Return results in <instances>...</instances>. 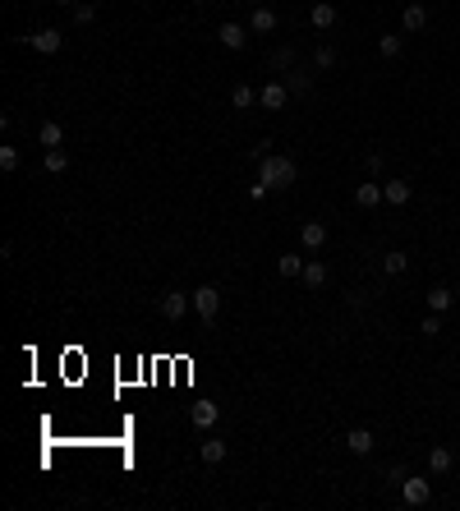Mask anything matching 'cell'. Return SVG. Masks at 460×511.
<instances>
[{
    "mask_svg": "<svg viewBox=\"0 0 460 511\" xmlns=\"http://www.w3.org/2000/svg\"><path fill=\"white\" fill-rule=\"evenodd\" d=\"M295 162H290V157H281V152H267L258 162V180L267 184V189H286V184H295Z\"/></svg>",
    "mask_w": 460,
    "mask_h": 511,
    "instance_id": "6da1fadb",
    "label": "cell"
},
{
    "mask_svg": "<svg viewBox=\"0 0 460 511\" xmlns=\"http://www.w3.org/2000/svg\"><path fill=\"white\" fill-rule=\"evenodd\" d=\"M193 313H198L203 322H212L221 313V290L217 286H198V290H193Z\"/></svg>",
    "mask_w": 460,
    "mask_h": 511,
    "instance_id": "7a4b0ae2",
    "label": "cell"
},
{
    "mask_svg": "<svg viewBox=\"0 0 460 511\" xmlns=\"http://www.w3.org/2000/svg\"><path fill=\"white\" fill-rule=\"evenodd\" d=\"M400 497H405L410 507H424L428 497H433V479H419V475H405V484H400Z\"/></svg>",
    "mask_w": 460,
    "mask_h": 511,
    "instance_id": "3957f363",
    "label": "cell"
},
{
    "mask_svg": "<svg viewBox=\"0 0 460 511\" xmlns=\"http://www.w3.org/2000/svg\"><path fill=\"white\" fill-rule=\"evenodd\" d=\"M217 42L226 46V51H244V46H249V28H244V23H221L217 28Z\"/></svg>",
    "mask_w": 460,
    "mask_h": 511,
    "instance_id": "277c9868",
    "label": "cell"
},
{
    "mask_svg": "<svg viewBox=\"0 0 460 511\" xmlns=\"http://www.w3.org/2000/svg\"><path fill=\"white\" fill-rule=\"evenodd\" d=\"M189 309H193V295H180V290H171V295L161 300V313H166L171 322H180V318H184Z\"/></svg>",
    "mask_w": 460,
    "mask_h": 511,
    "instance_id": "5b68a950",
    "label": "cell"
},
{
    "mask_svg": "<svg viewBox=\"0 0 460 511\" xmlns=\"http://www.w3.org/2000/svg\"><path fill=\"white\" fill-rule=\"evenodd\" d=\"M28 42H33V51H42V56H55V51L65 46V33H55V28H42V33H33Z\"/></svg>",
    "mask_w": 460,
    "mask_h": 511,
    "instance_id": "8992f818",
    "label": "cell"
},
{
    "mask_svg": "<svg viewBox=\"0 0 460 511\" xmlns=\"http://www.w3.org/2000/svg\"><path fill=\"white\" fill-rule=\"evenodd\" d=\"M299 244H304L309 253H318L322 244H327V226H322V221H304V226H299Z\"/></svg>",
    "mask_w": 460,
    "mask_h": 511,
    "instance_id": "52a82bcc",
    "label": "cell"
},
{
    "mask_svg": "<svg viewBox=\"0 0 460 511\" xmlns=\"http://www.w3.org/2000/svg\"><path fill=\"white\" fill-rule=\"evenodd\" d=\"M309 23L318 28V33H327V28H336V5H327V0H318V5L309 9Z\"/></svg>",
    "mask_w": 460,
    "mask_h": 511,
    "instance_id": "ba28073f",
    "label": "cell"
},
{
    "mask_svg": "<svg viewBox=\"0 0 460 511\" xmlns=\"http://www.w3.org/2000/svg\"><path fill=\"white\" fill-rule=\"evenodd\" d=\"M258 102L267 106V111H281V106L290 102V88H286V83H267V88L258 93Z\"/></svg>",
    "mask_w": 460,
    "mask_h": 511,
    "instance_id": "9c48e42d",
    "label": "cell"
},
{
    "mask_svg": "<svg viewBox=\"0 0 460 511\" xmlns=\"http://www.w3.org/2000/svg\"><path fill=\"white\" fill-rule=\"evenodd\" d=\"M299 281H304L309 290H322V286H327V263L309 258V263H304V272H299Z\"/></svg>",
    "mask_w": 460,
    "mask_h": 511,
    "instance_id": "30bf717a",
    "label": "cell"
},
{
    "mask_svg": "<svg viewBox=\"0 0 460 511\" xmlns=\"http://www.w3.org/2000/svg\"><path fill=\"white\" fill-rule=\"evenodd\" d=\"M189 419H193V428H212L221 419V406H212V401H198V406L189 410Z\"/></svg>",
    "mask_w": 460,
    "mask_h": 511,
    "instance_id": "8fae6325",
    "label": "cell"
},
{
    "mask_svg": "<svg viewBox=\"0 0 460 511\" xmlns=\"http://www.w3.org/2000/svg\"><path fill=\"white\" fill-rule=\"evenodd\" d=\"M410 194H414V189H410V180H387V184H383V199L391 203V208H405Z\"/></svg>",
    "mask_w": 460,
    "mask_h": 511,
    "instance_id": "7c38bea8",
    "label": "cell"
},
{
    "mask_svg": "<svg viewBox=\"0 0 460 511\" xmlns=\"http://www.w3.org/2000/svg\"><path fill=\"white\" fill-rule=\"evenodd\" d=\"M400 28H405V33H424V28H428V9H424V5H405Z\"/></svg>",
    "mask_w": 460,
    "mask_h": 511,
    "instance_id": "4fadbf2b",
    "label": "cell"
},
{
    "mask_svg": "<svg viewBox=\"0 0 460 511\" xmlns=\"http://www.w3.org/2000/svg\"><path fill=\"white\" fill-rule=\"evenodd\" d=\"M451 465H456L451 447H433V451H428V475H446Z\"/></svg>",
    "mask_w": 460,
    "mask_h": 511,
    "instance_id": "5bb4252c",
    "label": "cell"
},
{
    "mask_svg": "<svg viewBox=\"0 0 460 511\" xmlns=\"http://www.w3.org/2000/svg\"><path fill=\"white\" fill-rule=\"evenodd\" d=\"M346 447L355 451V456H368V451L378 447L373 442V433H368V428H350V438H346Z\"/></svg>",
    "mask_w": 460,
    "mask_h": 511,
    "instance_id": "9a60e30c",
    "label": "cell"
},
{
    "mask_svg": "<svg viewBox=\"0 0 460 511\" xmlns=\"http://www.w3.org/2000/svg\"><path fill=\"white\" fill-rule=\"evenodd\" d=\"M249 28H253V33H272V28H277V9L258 5V9L249 14Z\"/></svg>",
    "mask_w": 460,
    "mask_h": 511,
    "instance_id": "2e32d148",
    "label": "cell"
},
{
    "mask_svg": "<svg viewBox=\"0 0 460 511\" xmlns=\"http://www.w3.org/2000/svg\"><path fill=\"white\" fill-rule=\"evenodd\" d=\"M451 304H456V295L446 290V286H433V290H428V313H446Z\"/></svg>",
    "mask_w": 460,
    "mask_h": 511,
    "instance_id": "e0dca14e",
    "label": "cell"
},
{
    "mask_svg": "<svg viewBox=\"0 0 460 511\" xmlns=\"http://www.w3.org/2000/svg\"><path fill=\"white\" fill-rule=\"evenodd\" d=\"M37 143H42V147H60V143H65V125L46 120L42 130H37Z\"/></svg>",
    "mask_w": 460,
    "mask_h": 511,
    "instance_id": "ac0fdd59",
    "label": "cell"
},
{
    "mask_svg": "<svg viewBox=\"0 0 460 511\" xmlns=\"http://www.w3.org/2000/svg\"><path fill=\"white\" fill-rule=\"evenodd\" d=\"M198 456H203V465H221V460H226V442L208 438V442L198 447Z\"/></svg>",
    "mask_w": 460,
    "mask_h": 511,
    "instance_id": "d6986e66",
    "label": "cell"
},
{
    "mask_svg": "<svg viewBox=\"0 0 460 511\" xmlns=\"http://www.w3.org/2000/svg\"><path fill=\"white\" fill-rule=\"evenodd\" d=\"M355 203H359V208H378V203H387V199H383V184H359V189H355Z\"/></svg>",
    "mask_w": 460,
    "mask_h": 511,
    "instance_id": "ffe728a7",
    "label": "cell"
},
{
    "mask_svg": "<svg viewBox=\"0 0 460 511\" xmlns=\"http://www.w3.org/2000/svg\"><path fill=\"white\" fill-rule=\"evenodd\" d=\"M253 102H258V93H253L249 83H235V88H230V106H235V111H249Z\"/></svg>",
    "mask_w": 460,
    "mask_h": 511,
    "instance_id": "44dd1931",
    "label": "cell"
},
{
    "mask_svg": "<svg viewBox=\"0 0 460 511\" xmlns=\"http://www.w3.org/2000/svg\"><path fill=\"white\" fill-rule=\"evenodd\" d=\"M304 263H309V258H299V253H286V258H277V272L290 281V277H299V272H304Z\"/></svg>",
    "mask_w": 460,
    "mask_h": 511,
    "instance_id": "7402d4cb",
    "label": "cell"
},
{
    "mask_svg": "<svg viewBox=\"0 0 460 511\" xmlns=\"http://www.w3.org/2000/svg\"><path fill=\"white\" fill-rule=\"evenodd\" d=\"M405 268H410V253H400V249H391L387 258H383V272H387V277H400Z\"/></svg>",
    "mask_w": 460,
    "mask_h": 511,
    "instance_id": "603a6c76",
    "label": "cell"
},
{
    "mask_svg": "<svg viewBox=\"0 0 460 511\" xmlns=\"http://www.w3.org/2000/svg\"><path fill=\"white\" fill-rule=\"evenodd\" d=\"M46 171H51V175L70 171V152H65V147H46Z\"/></svg>",
    "mask_w": 460,
    "mask_h": 511,
    "instance_id": "cb8c5ba5",
    "label": "cell"
},
{
    "mask_svg": "<svg viewBox=\"0 0 460 511\" xmlns=\"http://www.w3.org/2000/svg\"><path fill=\"white\" fill-rule=\"evenodd\" d=\"M400 46H405V42H400V37H396V33H387V37H378V56H387V60H396V56H400Z\"/></svg>",
    "mask_w": 460,
    "mask_h": 511,
    "instance_id": "d4e9b609",
    "label": "cell"
},
{
    "mask_svg": "<svg viewBox=\"0 0 460 511\" xmlns=\"http://www.w3.org/2000/svg\"><path fill=\"white\" fill-rule=\"evenodd\" d=\"M295 46H277V51H272V65H277V70H295Z\"/></svg>",
    "mask_w": 460,
    "mask_h": 511,
    "instance_id": "484cf974",
    "label": "cell"
},
{
    "mask_svg": "<svg viewBox=\"0 0 460 511\" xmlns=\"http://www.w3.org/2000/svg\"><path fill=\"white\" fill-rule=\"evenodd\" d=\"M309 83H313V78H309V70H299V65H295V70H290V93H309Z\"/></svg>",
    "mask_w": 460,
    "mask_h": 511,
    "instance_id": "4316f807",
    "label": "cell"
},
{
    "mask_svg": "<svg viewBox=\"0 0 460 511\" xmlns=\"http://www.w3.org/2000/svg\"><path fill=\"white\" fill-rule=\"evenodd\" d=\"M313 65H318V70H336V51H331V46H318Z\"/></svg>",
    "mask_w": 460,
    "mask_h": 511,
    "instance_id": "83f0119b",
    "label": "cell"
},
{
    "mask_svg": "<svg viewBox=\"0 0 460 511\" xmlns=\"http://www.w3.org/2000/svg\"><path fill=\"white\" fill-rule=\"evenodd\" d=\"M0 171H18V147H0Z\"/></svg>",
    "mask_w": 460,
    "mask_h": 511,
    "instance_id": "f1b7e54d",
    "label": "cell"
},
{
    "mask_svg": "<svg viewBox=\"0 0 460 511\" xmlns=\"http://www.w3.org/2000/svg\"><path fill=\"white\" fill-rule=\"evenodd\" d=\"M92 19H97V5H74V23L78 28H87Z\"/></svg>",
    "mask_w": 460,
    "mask_h": 511,
    "instance_id": "f546056e",
    "label": "cell"
},
{
    "mask_svg": "<svg viewBox=\"0 0 460 511\" xmlns=\"http://www.w3.org/2000/svg\"><path fill=\"white\" fill-rule=\"evenodd\" d=\"M419 332H424V337H437V332H442V318H437V313H428V318L419 322Z\"/></svg>",
    "mask_w": 460,
    "mask_h": 511,
    "instance_id": "4dcf8cb0",
    "label": "cell"
},
{
    "mask_svg": "<svg viewBox=\"0 0 460 511\" xmlns=\"http://www.w3.org/2000/svg\"><path fill=\"white\" fill-rule=\"evenodd\" d=\"M249 199H253V203H262V199H267V184L253 180V184H249Z\"/></svg>",
    "mask_w": 460,
    "mask_h": 511,
    "instance_id": "1f68e13d",
    "label": "cell"
},
{
    "mask_svg": "<svg viewBox=\"0 0 460 511\" xmlns=\"http://www.w3.org/2000/svg\"><path fill=\"white\" fill-rule=\"evenodd\" d=\"M55 5H74V0H55Z\"/></svg>",
    "mask_w": 460,
    "mask_h": 511,
    "instance_id": "d6a6232c",
    "label": "cell"
}]
</instances>
